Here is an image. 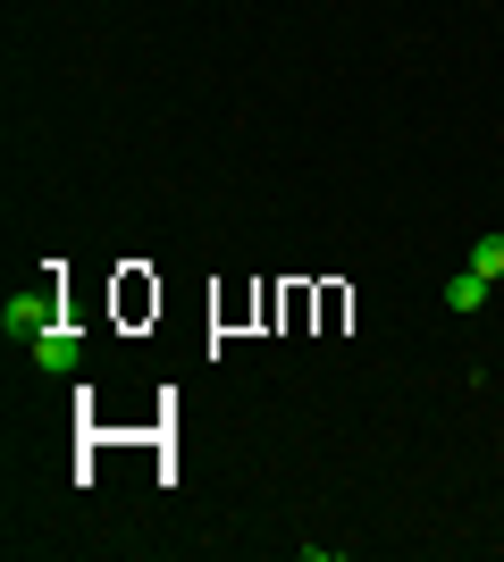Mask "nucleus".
I'll return each instance as SVG.
<instances>
[{
    "label": "nucleus",
    "instance_id": "obj_1",
    "mask_svg": "<svg viewBox=\"0 0 504 562\" xmlns=\"http://www.w3.org/2000/svg\"><path fill=\"white\" fill-rule=\"evenodd\" d=\"M0 328L18 336V345H34V336H51V328H59V278L25 285V294H9V303H0Z\"/></svg>",
    "mask_w": 504,
    "mask_h": 562
},
{
    "label": "nucleus",
    "instance_id": "obj_2",
    "mask_svg": "<svg viewBox=\"0 0 504 562\" xmlns=\"http://www.w3.org/2000/svg\"><path fill=\"white\" fill-rule=\"evenodd\" d=\"M34 361H43L51 378H76V370H85V336H76L68 319H59L51 336H34Z\"/></svg>",
    "mask_w": 504,
    "mask_h": 562
},
{
    "label": "nucleus",
    "instance_id": "obj_3",
    "mask_svg": "<svg viewBox=\"0 0 504 562\" xmlns=\"http://www.w3.org/2000/svg\"><path fill=\"white\" fill-rule=\"evenodd\" d=\"M480 303H488V278H480V269H462V278L446 285V311H480Z\"/></svg>",
    "mask_w": 504,
    "mask_h": 562
},
{
    "label": "nucleus",
    "instance_id": "obj_4",
    "mask_svg": "<svg viewBox=\"0 0 504 562\" xmlns=\"http://www.w3.org/2000/svg\"><path fill=\"white\" fill-rule=\"evenodd\" d=\"M471 269H480L488 285L504 278V235H480V244H471Z\"/></svg>",
    "mask_w": 504,
    "mask_h": 562
}]
</instances>
